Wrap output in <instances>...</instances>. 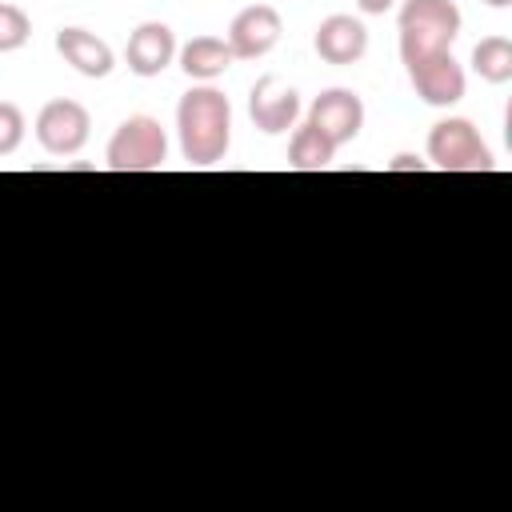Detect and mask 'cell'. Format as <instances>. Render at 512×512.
<instances>
[{"instance_id": "15", "label": "cell", "mask_w": 512, "mask_h": 512, "mask_svg": "<svg viewBox=\"0 0 512 512\" xmlns=\"http://www.w3.org/2000/svg\"><path fill=\"white\" fill-rule=\"evenodd\" d=\"M472 68L488 84H508L512 80V40L508 36H484L472 48Z\"/></svg>"}, {"instance_id": "1", "label": "cell", "mask_w": 512, "mask_h": 512, "mask_svg": "<svg viewBox=\"0 0 512 512\" xmlns=\"http://www.w3.org/2000/svg\"><path fill=\"white\" fill-rule=\"evenodd\" d=\"M176 132H180V152L192 168H212L228 156L232 144V104L224 92L200 84L188 88L176 104Z\"/></svg>"}, {"instance_id": "18", "label": "cell", "mask_w": 512, "mask_h": 512, "mask_svg": "<svg viewBox=\"0 0 512 512\" xmlns=\"http://www.w3.org/2000/svg\"><path fill=\"white\" fill-rule=\"evenodd\" d=\"M388 168H392V172H424V168H428V160H420V156H408V152H404V156H396Z\"/></svg>"}, {"instance_id": "20", "label": "cell", "mask_w": 512, "mask_h": 512, "mask_svg": "<svg viewBox=\"0 0 512 512\" xmlns=\"http://www.w3.org/2000/svg\"><path fill=\"white\" fill-rule=\"evenodd\" d=\"M484 4H488V8H508L512 0H484Z\"/></svg>"}, {"instance_id": "11", "label": "cell", "mask_w": 512, "mask_h": 512, "mask_svg": "<svg viewBox=\"0 0 512 512\" xmlns=\"http://www.w3.org/2000/svg\"><path fill=\"white\" fill-rule=\"evenodd\" d=\"M312 48L324 64H356L364 52H368V28L356 20V16H324L316 24V36H312Z\"/></svg>"}, {"instance_id": "9", "label": "cell", "mask_w": 512, "mask_h": 512, "mask_svg": "<svg viewBox=\"0 0 512 512\" xmlns=\"http://www.w3.org/2000/svg\"><path fill=\"white\" fill-rule=\"evenodd\" d=\"M308 124H316L336 148L352 144L360 136V128H364V100L352 88H328V92H320L312 100Z\"/></svg>"}, {"instance_id": "17", "label": "cell", "mask_w": 512, "mask_h": 512, "mask_svg": "<svg viewBox=\"0 0 512 512\" xmlns=\"http://www.w3.org/2000/svg\"><path fill=\"white\" fill-rule=\"evenodd\" d=\"M24 112L12 100H0V156H12L24 140Z\"/></svg>"}, {"instance_id": "19", "label": "cell", "mask_w": 512, "mask_h": 512, "mask_svg": "<svg viewBox=\"0 0 512 512\" xmlns=\"http://www.w3.org/2000/svg\"><path fill=\"white\" fill-rule=\"evenodd\" d=\"M392 4H396V0H356V8L368 12V16H384Z\"/></svg>"}, {"instance_id": "12", "label": "cell", "mask_w": 512, "mask_h": 512, "mask_svg": "<svg viewBox=\"0 0 512 512\" xmlns=\"http://www.w3.org/2000/svg\"><path fill=\"white\" fill-rule=\"evenodd\" d=\"M56 52L64 56V64H72L80 76H88V80H104L112 68H116V56H112V48L96 36V32H88V28H60L56 32Z\"/></svg>"}, {"instance_id": "10", "label": "cell", "mask_w": 512, "mask_h": 512, "mask_svg": "<svg viewBox=\"0 0 512 512\" xmlns=\"http://www.w3.org/2000/svg\"><path fill=\"white\" fill-rule=\"evenodd\" d=\"M176 32L160 20H144L140 28H132L128 44H124V60H128V72L136 76H160L172 60H176Z\"/></svg>"}, {"instance_id": "7", "label": "cell", "mask_w": 512, "mask_h": 512, "mask_svg": "<svg viewBox=\"0 0 512 512\" xmlns=\"http://www.w3.org/2000/svg\"><path fill=\"white\" fill-rule=\"evenodd\" d=\"M408 68V80H412V88H416V96L424 100V104H432V108H448V104H456V100H464V68L456 64V56H452V48L448 52H432V56H420V60H412V64H404Z\"/></svg>"}, {"instance_id": "8", "label": "cell", "mask_w": 512, "mask_h": 512, "mask_svg": "<svg viewBox=\"0 0 512 512\" xmlns=\"http://www.w3.org/2000/svg\"><path fill=\"white\" fill-rule=\"evenodd\" d=\"M248 116L260 132L280 136V132L296 128V120H300V92L292 84H284L280 76H260L248 96Z\"/></svg>"}, {"instance_id": "16", "label": "cell", "mask_w": 512, "mask_h": 512, "mask_svg": "<svg viewBox=\"0 0 512 512\" xmlns=\"http://www.w3.org/2000/svg\"><path fill=\"white\" fill-rule=\"evenodd\" d=\"M28 36H32V24H28L24 8L0 0V52H16V48H24Z\"/></svg>"}, {"instance_id": "5", "label": "cell", "mask_w": 512, "mask_h": 512, "mask_svg": "<svg viewBox=\"0 0 512 512\" xmlns=\"http://www.w3.org/2000/svg\"><path fill=\"white\" fill-rule=\"evenodd\" d=\"M92 116L80 100H48L36 116V140L48 156H76L88 144Z\"/></svg>"}, {"instance_id": "14", "label": "cell", "mask_w": 512, "mask_h": 512, "mask_svg": "<svg viewBox=\"0 0 512 512\" xmlns=\"http://www.w3.org/2000/svg\"><path fill=\"white\" fill-rule=\"evenodd\" d=\"M336 156V144L316 128V124H300L292 132V144H288V168L296 172H324Z\"/></svg>"}, {"instance_id": "4", "label": "cell", "mask_w": 512, "mask_h": 512, "mask_svg": "<svg viewBox=\"0 0 512 512\" xmlns=\"http://www.w3.org/2000/svg\"><path fill=\"white\" fill-rule=\"evenodd\" d=\"M112 172H156L168 160V136L160 128V120L152 116H128L104 152Z\"/></svg>"}, {"instance_id": "6", "label": "cell", "mask_w": 512, "mask_h": 512, "mask_svg": "<svg viewBox=\"0 0 512 512\" xmlns=\"http://www.w3.org/2000/svg\"><path fill=\"white\" fill-rule=\"evenodd\" d=\"M280 32H284V20L272 4H248L232 16L224 40L236 60H260L280 44Z\"/></svg>"}, {"instance_id": "3", "label": "cell", "mask_w": 512, "mask_h": 512, "mask_svg": "<svg viewBox=\"0 0 512 512\" xmlns=\"http://www.w3.org/2000/svg\"><path fill=\"white\" fill-rule=\"evenodd\" d=\"M428 164L440 168V172H492L496 168L492 148L480 140L472 120H464V116H448V120L432 124Z\"/></svg>"}, {"instance_id": "13", "label": "cell", "mask_w": 512, "mask_h": 512, "mask_svg": "<svg viewBox=\"0 0 512 512\" xmlns=\"http://www.w3.org/2000/svg\"><path fill=\"white\" fill-rule=\"evenodd\" d=\"M176 56H180L184 76H188V80H200V84H208V80L224 76V72L236 64V56H232L228 40H220V36H192Z\"/></svg>"}, {"instance_id": "2", "label": "cell", "mask_w": 512, "mask_h": 512, "mask_svg": "<svg viewBox=\"0 0 512 512\" xmlns=\"http://www.w3.org/2000/svg\"><path fill=\"white\" fill-rule=\"evenodd\" d=\"M460 8L456 0H404L400 8V60L412 64L432 52H448L460 36Z\"/></svg>"}]
</instances>
